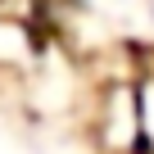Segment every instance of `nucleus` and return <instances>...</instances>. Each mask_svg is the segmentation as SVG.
<instances>
[{
    "label": "nucleus",
    "mask_w": 154,
    "mask_h": 154,
    "mask_svg": "<svg viewBox=\"0 0 154 154\" xmlns=\"http://www.w3.org/2000/svg\"><path fill=\"white\" fill-rule=\"evenodd\" d=\"M36 59V32L27 27V18L18 14H0V68H27Z\"/></svg>",
    "instance_id": "nucleus-1"
}]
</instances>
